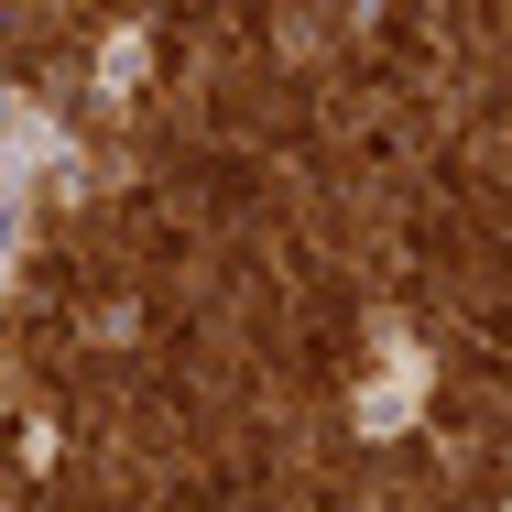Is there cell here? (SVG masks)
<instances>
[{
  "label": "cell",
  "mask_w": 512,
  "mask_h": 512,
  "mask_svg": "<svg viewBox=\"0 0 512 512\" xmlns=\"http://www.w3.org/2000/svg\"><path fill=\"white\" fill-rule=\"evenodd\" d=\"M425 393H436V360H425V338L382 327V371H371V393H360V436H404Z\"/></svg>",
  "instance_id": "cell-1"
},
{
  "label": "cell",
  "mask_w": 512,
  "mask_h": 512,
  "mask_svg": "<svg viewBox=\"0 0 512 512\" xmlns=\"http://www.w3.org/2000/svg\"><path fill=\"white\" fill-rule=\"evenodd\" d=\"M142 55H153L142 33H109V88H142Z\"/></svg>",
  "instance_id": "cell-2"
}]
</instances>
